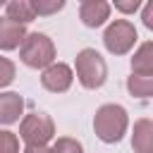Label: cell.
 <instances>
[{"label":"cell","instance_id":"obj_2","mask_svg":"<svg viewBox=\"0 0 153 153\" xmlns=\"http://www.w3.org/2000/svg\"><path fill=\"white\" fill-rule=\"evenodd\" d=\"M76 72V79L84 88L88 91H96L105 84L108 79V65H105V57L96 50V48H81L76 53V60H74V69Z\"/></svg>","mask_w":153,"mask_h":153},{"label":"cell","instance_id":"obj_18","mask_svg":"<svg viewBox=\"0 0 153 153\" xmlns=\"http://www.w3.org/2000/svg\"><path fill=\"white\" fill-rule=\"evenodd\" d=\"M141 7L139 0H115V10H120L122 14H134Z\"/></svg>","mask_w":153,"mask_h":153},{"label":"cell","instance_id":"obj_7","mask_svg":"<svg viewBox=\"0 0 153 153\" xmlns=\"http://www.w3.org/2000/svg\"><path fill=\"white\" fill-rule=\"evenodd\" d=\"M110 10H112V5L105 0H84L79 5V19L84 22V26L98 29L110 19Z\"/></svg>","mask_w":153,"mask_h":153},{"label":"cell","instance_id":"obj_16","mask_svg":"<svg viewBox=\"0 0 153 153\" xmlns=\"http://www.w3.org/2000/svg\"><path fill=\"white\" fill-rule=\"evenodd\" d=\"M0 153H19V136L10 129H0Z\"/></svg>","mask_w":153,"mask_h":153},{"label":"cell","instance_id":"obj_17","mask_svg":"<svg viewBox=\"0 0 153 153\" xmlns=\"http://www.w3.org/2000/svg\"><path fill=\"white\" fill-rule=\"evenodd\" d=\"M14 74H17V67L10 57H0V88L10 86L14 81Z\"/></svg>","mask_w":153,"mask_h":153},{"label":"cell","instance_id":"obj_8","mask_svg":"<svg viewBox=\"0 0 153 153\" xmlns=\"http://www.w3.org/2000/svg\"><path fill=\"white\" fill-rule=\"evenodd\" d=\"M24 115V98L17 91H2L0 93V124H14Z\"/></svg>","mask_w":153,"mask_h":153},{"label":"cell","instance_id":"obj_15","mask_svg":"<svg viewBox=\"0 0 153 153\" xmlns=\"http://www.w3.org/2000/svg\"><path fill=\"white\" fill-rule=\"evenodd\" d=\"M31 5H33L36 17H50V14H55L65 7V0H38V2L31 0Z\"/></svg>","mask_w":153,"mask_h":153},{"label":"cell","instance_id":"obj_6","mask_svg":"<svg viewBox=\"0 0 153 153\" xmlns=\"http://www.w3.org/2000/svg\"><path fill=\"white\" fill-rule=\"evenodd\" d=\"M74 81V72L65 62H53L41 72V86L50 93H65Z\"/></svg>","mask_w":153,"mask_h":153},{"label":"cell","instance_id":"obj_12","mask_svg":"<svg viewBox=\"0 0 153 153\" xmlns=\"http://www.w3.org/2000/svg\"><path fill=\"white\" fill-rule=\"evenodd\" d=\"M5 17H7L10 22H14V24L26 26L29 22L36 19V12H33L31 0H10V2L5 5Z\"/></svg>","mask_w":153,"mask_h":153},{"label":"cell","instance_id":"obj_20","mask_svg":"<svg viewBox=\"0 0 153 153\" xmlns=\"http://www.w3.org/2000/svg\"><path fill=\"white\" fill-rule=\"evenodd\" d=\"M22 153H50V146H24Z\"/></svg>","mask_w":153,"mask_h":153},{"label":"cell","instance_id":"obj_4","mask_svg":"<svg viewBox=\"0 0 153 153\" xmlns=\"http://www.w3.org/2000/svg\"><path fill=\"white\" fill-rule=\"evenodd\" d=\"M55 136V122L48 112H29L19 122V139L26 146H48Z\"/></svg>","mask_w":153,"mask_h":153},{"label":"cell","instance_id":"obj_5","mask_svg":"<svg viewBox=\"0 0 153 153\" xmlns=\"http://www.w3.org/2000/svg\"><path fill=\"white\" fill-rule=\"evenodd\" d=\"M139 41V33H136V26L129 22V19H115L108 24L105 33H103V45L108 53L112 55H127Z\"/></svg>","mask_w":153,"mask_h":153},{"label":"cell","instance_id":"obj_10","mask_svg":"<svg viewBox=\"0 0 153 153\" xmlns=\"http://www.w3.org/2000/svg\"><path fill=\"white\" fill-rule=\"evenodd\" d=\"M26 36V26L10 22L7 17H0V50H14L22 45Z\"/></svg>","mask_w":153,"mask_h":153},{"label":"cell","instance_id":"obj_19","mask_svg":"<svg viewBox=\"0 0 153 153\" xmlns=\"http://www.w3.org/2000/svg\"><path fill=\"white\" fill-rule=\"evenodd\" d=\"M141 19H143V26H146V29H153V2H146V5H143Z\"/></svg>","mask_w":153,"mask_h":153},{"label":"cell","instance_id":"obj_14","mask_svg":"<svg viewBox=\"0 0 153 153\" xmlns=\"http://www.w3.org/2000/svg\"><path fill=\"white\" fill-rule=\"evenodd\" d=\"M50 153H84V146L72 136H60V139L53 141Z\"/></svg>","mask_w":153,"mask_h":153},{"label":"cell","instance_id":"obj_3","mask_svg":"<svg viewBox=\"0 0 153 153\" xmlns=\"http://www.w3.org/2000/svg\"><path fill=\"white\" fill-rule=\"evenodd\" d=\"M55 55H57V50H55L53 38L41 31L26 33L19 45V60L31 69H45L48 65L55 62Z\"/></svg>","mask_w":153,"mask_h":153},{"label":"cell","instance_id":"obj_11","mask_svg":"<svg viewBox=\"0 0 153 153\" xmlns=\"http://www.w3.org/2000/svg\"><path fill=\"white\" fill-rule=\"evenodd\" d=\"M131 74L153 76V41H143L131 57Z\"/></svg>","mask_w":153,"mask_h":153},{"label":"cell","instance_id":"obj_13","mask_svg":"<svg viewBox=\"0 0 153 153\" xmlns=\"http://www.w3.org/2000/svg\"><path fill=\"white\" fill-rule=\"evenodd\" d=\"M127 91L134 98H151V93H153V76H139V74L127 76Z\"/></svg>","mask_w":153,"mask_h":153},{"label":"cell","instance_id":"obj_9","mask_svg":"<svg viewBox=\"0 0 153 153\" xmlns=\"http://www.w3.org/2000/svg\"><path fill=\"white\" fill-rule=\"evenodd\" d=\"M131 148L134 153H153V122L148 117H141L134 122Z\"/></svg>","mask_w":153,"mask_h":153},{"label":"cell","instance_id":"obj_1","mask_svg":"<svg viewBox=\"0 0 153 153\" xmlns=\"http://www.w3.org/2000/svg\"><path fill=\"white\" fill-rule=\"evenodd\" d=\"M129 115L120 103H105L93 115V131L103 143H117L127 134Z\"/></svg>","mask_w":153,"mask_h":153}]
</instances>
